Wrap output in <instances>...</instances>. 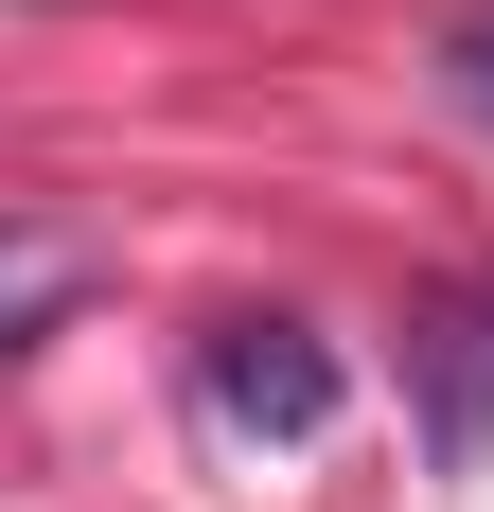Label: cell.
Listing matches in <instances>:
<instances>
[{"instance_id": "obj_4", "label": "cell", "mask_w": 494, "mask_h": 512, "mask_svg": "<svg viewBox=\"0 0 494 512\" xmlns=\"http://www.w3.org/2000/svg\"><path fill=\"white\" fill-rule=\"evenodd\" d=\"M442 71H459V89H477V106H494V18H477V36H459V53H442Z\"/></svg>"}, {"instance_id": "obj_2", "label": "cell", "mask_w": 494, "mask_h": 512, "mask_svg": "<svg viewBox=\"0 0 494 512\" xmlns=\"http://www.w3.org/2000/svg\"><path fill=\"white\" fill-rule=\"evenodd\" d=\"M406 371H424V460H442V477H477V460H494V283L424 301Z\"/></svg>"}, {"instance_id": "obj_3", "label": "cell", "mask_w": 494, "mask_h": 512, "mask_svg": "<svg viewBox=\"0 0 494 512\" xmlns=\"http://www.w3.org/2000/svg\"><path fill=\"white\" fill-rule=\"evenodd\" d=\"M71 301H89V248H71V230H0V354L53 336Z\"/></svg>"}, {"instance_id": "obj_1", "label": "cell", "mask_w": 494, "mask_h": 512, "mask_svg": "<svg viewBox=\"0 0 494 512\" xmlns=\"http://www.w3.org/2000/svg\"><path fill=\"white\" fill-rule=\"evenodd\" d=\"M195 389H212V424H247V442H318V424L353 407V371H336L318 318H212Z\"/></svg>"}]
</instances>
